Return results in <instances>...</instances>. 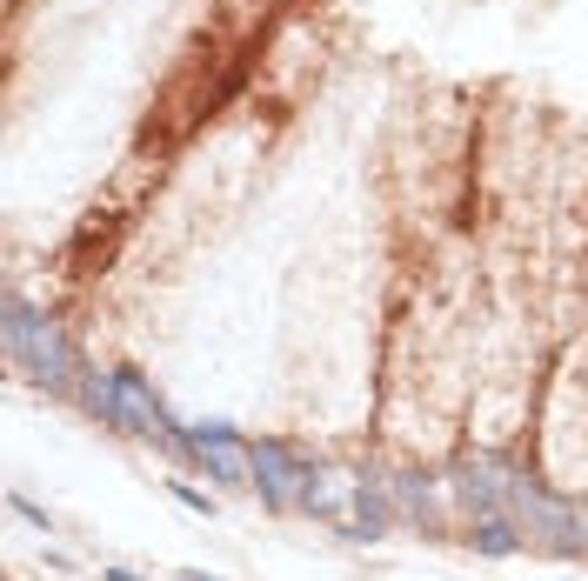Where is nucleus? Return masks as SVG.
I'll use <instances>...</instances> for the list:
<instances>
[{"label":"nucleus","instance_id":"f257e3e1","mask_svg":"<svg viewBox=\"0 0 588 581\" xmlns=\"http://www.w3.org/2000/svg\"><path fill=\"white\" fill-rule=\"evenodd\" d=\"M121 234H127V214H121V208H95L88 221L74 227V241H67V268H74V275H101V268L114 261Z\"/></svg>","mask_w":588,"mask_h":581}]
</instances>
